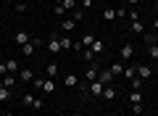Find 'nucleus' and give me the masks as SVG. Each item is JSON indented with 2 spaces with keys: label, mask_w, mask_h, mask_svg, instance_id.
Segmentation results:
<instances>
[{
  "label": "nucleus",
  "mask_w": 158,
  "mask_h": 116,
  "mask_svg": "<svg viewBox=\"0 0 158 116\" xmlns=\"http://www.w3.org/2000/svg\"><path fill=\"white\" fill-rule=\"evenodd\" d=\"M132 34H145V24H142V19H135V21H132Z\"/></svg>",
  "instance_id": "13"
},
{
  "label": "nucleus",
  "mask_w": 158,
  "mask_h": 116,
  "mask_svg": "<svg viewBox=\"0 0 158 116\" xmlns=\"http://www.w3.org/2000/svg\"><path fill=\"white\" fill-rule=\"evenodd\" d=\"M108 69L113 71V77H118V74H124V69H121V63H111Z\"/></svg>",
  "instance_id": "31"
},
{
  "label": "nucleus",
  "mask_w": 158,
  "mask_h": 116,
  "mask_svg": "<svg viewBox=\"0 0 158 116\" xmlns=\"http://www.w3.org/2000/svg\"><path fill=\"white\" fill-rule=\"evenodd\" d=\"M98 71H100V69H98L95 63H90V66H87V71H85V82H87V84L95 82V79H98Z\"/></svg>",
  "instance_id": "5"
},
{
  "label": "nucleus",
  "mask_w": 158,
  "mask_h": 116,
  "mask_svg": "<svg viewBox=\"0 0 158 116\" xmlns=\"http://www.w3.org/2000/svg\"><path fill=\"white\" fill-rule=\"evenodd\" d=\"M16 11L19 13H27V3H16Z\"/></svg>",
  "instance_id": "35"
},
{
  "label": "nucleus",
  "mask_w": 158,
  "mask_h": 116,
  "mask_svg": "<svg viewBox=\"0 0 158 116\" xmlns=\"http://www.w3.org/2000/svg\"><path fill=\"white\" fill-rule=\"evenodd\" d=\"M127 3H129V6H132V8H135V6H137V3H140V0H127Z\"/></svg>",
  "instance_id": "39"
},
{
  "label": "nucleus",
  "mask_w": 158,
  "mask_h": 116,
  "mask_svg": "<svg viewBox=\"0 0 158 116\" xmlns=\"http://www.w3.org/2000/svg\"><path fill=\"white\" fill-rule=\"evenodd\" d=\"M21 103L32 108V103H34V95H32V92H24V95H21Z\"/></svg>",
  "instance_id": "24"
},
{
  "label": "nucleus",
  "mask_w": 158,
  "mask_h": 116,
  "mask_svg": "<svg viewBox=\"0 0 158 116\" xmlns=\"http://www.w3.org/2000/svg\"><path fill=\"white\" fill-rule=\"evenodd\" d=\"M61 48L63 50H74V40L71 37H61Z\"/></svg>",
  "instance_id": "20"
},
{
  "label": "nucleus",
  "mask_w": 158,
  "mask_h": 116,
  "mask_svg": "<svg viewBox=\"0 0 158 116\" xmlns=\"http://www.w3.org/2000/svg\"><path fill=\"white\" fill-rule=\"evenodd\" d=\"M53 90H56V82L53 79H45L42 82V92H53Z\"/></svg>",
  "instance_id": "22"
},
{
  "label": "nucleus",
  "mask_w": 158,
  "mask_h": 116,
  "mask_svg": "<svg viewBox=\"0 0 158 116\" xmlns=\"http://www.w3.org/2000/svg\"><path fill=\"white\" fill-rule=\"evenodd\" d=\"M103 19H106V21H113V19H116V8H106V11H103Z\"/></svg>",
  "instance_id": "21"
},
{
  "label": "nucleus",
  "mask_w": 158,
  "mask_h": 116,
  "mask_svg": "<svg viewBox=\"0 0 158 116\" xmlns=\"http://www.w3.org/2000/svg\"><path fill=\"white\" fill-rule=\"evenodd\" d=\"M63 84H66V87H77L79 77H77V74H66V77H63Z\"/></svg>",
  "instance_id": "15"
},
{
  "label": "nucleus",
  "mask_w": 158,
  "mask_h": 116,
  "mask_svg": "<svg viewBox=\"0 0 158 116\" xmlns=\"http://www.w3.org/2000/svg\"><path fill=\"white\" fill-rule=\"evenodd\" d=\"M53 13H56V16H66V8H63V6H56V3H53Z\"/></svg>",
  "instance_id": "32"
},
{
  "label": "nucleus",
  "mask_w": 158,
  "mask_h": 116,
  "mask_svg": "<svg viewBox=\"0 0 158 116\" xmlns=\"http://www.w3.org/2000/svg\"><path fill=\"white\" fill-rule=\"evenodd\" d=\"M145 45H158V32H150V34H142Z\"/></svg>",
  "instance_id": "17"
},
{
  "label": "nucleus",
  "mask_w": 158,
  "mask_h": 116,
  "mask_svg": "<svg viewBox=\"0 0 158 116\" xmlns=\"http://www.w3.org/2000/svg\"><path fill=\"white\" fill-rule=\"evenodd\" d=\"M8 66V74H19V66H16V58H11V61H6Z\"/></svg>",
  "instance_id": "25"
},
{
  "label": "nucleus",
  "mask_w": 158,
  "mask_h": 116,
  "mask_svg": "<svg viewBox=\"0 0 158 116\" xmlns=\"http://www.w3.org/2000/svg\"><path fill=\"white\" fill-rule=\"evenodd\" d=\"M19 82H34V71L32 69H19Z\"/></svg>",
  "instance_id": "9"
},
{
  "label": "nucleus",
  "mask_w": 158,
  "mask_h": 116,
  "mask_svg": "<svg viewBox=\"0 0 158 116\" xmlns=\"http://www.w3.org/2000/svg\"><path fill=\"white\" fill-rule=\"evenodd\" d=\"M74 27H77V21H74V19L71 16H69V19H63V21H61V29H63V32H74Z\"/></svg>",
  "instance_id": "14"
},
{
  "label": "nucleus",
  "mask_w": 158,
  "mask_h": 116,
  "mask_svg": "<svg viewBox=\"0 0 158 116\" xmlns=\"http://www.w3.org/2000/svg\"><path fill=\"white\" fill-rule=\"evenodd\" d=\"M90 3H92V0H82V6H79V8H85V11H87V8H90Z\"/></svg>",
  "instance_id": "37"
},
{
  "label": "nucleus",
  "mask_w": 158,
  "mask_h": 116,
  "mask_svg": "<svg viewBox=\"0 0 158 116\" xmlns=\"http://www.w3.org/2000/svg\"><path fill=\"white\" fill-rule=\"evenodd\" d=\"M118 55H121V58H132V55H135V45H132V42H124Z\"/></svg>",
  "instance_id": "10"
},
{
  "label": "nucleus",
  "mask_w": 158,
  "mask_h": 116,
  "mask_svg": "<svg viewBox=\"0 0 158 116\" xmlns=\"http://www.w3.org/2000/svg\"><path fill=\"white\" fill-rule=\"evenodd\" d=\"M129 103H142V95H140V90H132V92H129Z\"/></svg>",
  "instance_id": "23"
},
{
  "label": "nucleus",
  "mask_w": 158,
  "mask_h": 116,
  "mask_svg": "<svg viewBox=\"0 0 158 116\" xmlns=\"http://www.w3.org/2000/svg\"><path fill=\"white\" fill-rule=\"evenodd\" d=\"M3 116H13V114H11V111H6V114H3Z\"/></svg>",
  "instance_id": "41"
},
{
  "label": "nucleus",
  "mask_w": 158,
  "mask_h": 116,
  "mask_svg": "<svg viewBox=\"0 0 158 116\" xmlns=\"http://www.w3.org/2000/svg\"><path fill=\"white\" fill-rule=\"evenodd\" d=\"M16 82H19V79H16V74H6V77L0 79V84H3V87H8V90H13V87H16Z\"/></svg>",
  "instance_id": "8"
},
{
  "label": "nucleus",
  "mask_w": 158,
  "mask_h": 116,
  "mask_svg": "<svg viewBox=\"0 0 158 116\" xmlns=\"http://www.w3.org/2000/svg\"><path fill=\"white\" fill-rule=\"evenodd\" d=\"M100 98H103V100H113V98H116V87H113V84H106Z\"/></svg>",
  "instance_id": "11"
},
{
  "label": "nucleus",
  "mask_w": 158,
  "mask_h": 116,
  "mask_svg": "<svg viewBox=\"0 0 158 116\" xmlns=\"http://www.w3.org/2000/svg\"><path fill=\"white\" fill-rule=\"evenodd\" d=\"M129 84H132V90H140V87H142V79L135 77V79H129Z\"/></svg>",
  "instance_id": "34"
},
{
  "label": "nucleus",
  "mask_w": 158,
  "mask_h": 116,
  "mask_svg": "<svg viewBox=\"0 0 158 116\" xmlns=\"http://www.w3.org/2000/svg\"><path fill=\"white\" fill-rule=\"evenodd\" d=\"M13 40H16V45H19V48H24V45H27L29 40H32V34L21 29V32H16V37H13Z\"/></svg>",
  "instance_id": "7"
},
{
  "label": "nucleus",
  "mask_w": 158,
  "mask_h": 116,
  "mask_svg": "<svg viewBox=\"0 0 158 116\" xmlns=\"http://www.w3.org/2000/svg\"><path fill=\"white\" fill-rule=\"evenodd\" d=\"M53 3H56V6H61V3H63V0H53Z\"/></svg>",
  "instance_id": "40"
},
{
  "label": "nucleus",
  "mask_w": 158,
  "mask_h": 116,
  "mask_svg": "<svg viewBox=\"0 0 158 116\" xmlns=\"http://www.w3.org/2000/svg\"><path fill=\"white\" fill-rule=\"evenodd\" d=\"M71 116H82V114H71Z\"/></svg>",
  "instance_id": "43"
},
{
  "label": "nucleus",
  "mask_w": 158,
  "mask_h": 116,
  "mask_svg": "<svg viewBox=\"0 0 158 116\" xmlns=\"http://www.w3.org/2000/svg\"><path fill=\"white\" fill-rule=\"evenodd\" d=\"M156 74H158V63H156Z\"/></svg>",
  "instance_id": "44"
},
{
  "label": "nucleus",
  "mask_w": 158,
  "mask_h": 116,
  "mask_svg": "<svg viewBox=\"0 0 158 116\" xmlns=\"http://www.w3.org/2000/svg\"><path fill=\"white\" fill-rule=\"evenodd\" d=\"M132 114H135V116H142V114H145L142 103H132Z\"/></svg>",
  "instance_id": "28"
},
{
  "label": "nucleus",
  "mask_w": 158,
  "mask_h": 116,
  "mask_svg": "<svg viewBox=\"0 0 158 116\" xmlns=\"http://www.w3.org/2000/svg\"><path fill=\"white\" fill-rule=\"evenodd\" d=\"M48 53H50V55L63 53V48H61V37H50V40H48Z\"/></svg>",
  "instance_id": "2"
},
{
  "label": "nucleus",
  "mask_w": 158,
  "mask_h": 116,
  "mask_svg": "<svg viewBox=\"0 0 158 116\" xmlns=\"http://www.w3.org/2000/svg\"><path fill=\"white\" fill-rule=\"evenodd\" d=\"M103 87H106V84H103L100 79H95V82L87 84V95H92V98H100V95H103Z\"/></svg>",
  "instance_id": "1"
},
{
  "label": "nucleus",
  "mask_w": 158,
  "mask_h": 116,
  "mask_svg": "<svg viewBox=\"0 0 158 116\" xmlns=\"http://www.w3.org/2000/svg\"><path fill=\"white\" fill-rule=\"evenodd\" d=\"M153 32H158V16L153 19Z\"/></svg>",
  "instance_id": "38"
},
{
  "label": "nucleus",
  "mask_w": 158,
  "mask_h": 116,
  "mask_svg": "<svg viewBox=\"0 0 158 116\" xmlns=\"http://www.w3.org/2000/svg\"><path fill=\"white\" fill-rule=\"evenodd\" d=\"M118 16H121V19H124V16H129V8L118 6V8H116V19H118Z\"/></svg>",
  "instance_id": "33"
},
{
  "label": "nucleus",
  "mask_w": 158,
  "mask_h": 116,
  "mask_svg": "<svg viewBox=\"0 0 158 116\" xmlns=\"http://www.w3.org/2000/svg\"><path fill=\"white\" fill-rule=\"evenodd\" d=\"M45 71H48V77H50V79H56L58 77V63H48Z\"/></svg>",
  "instance_id": "19"
},
{
  "label": "nucleus",
  "mask_w": 158,
  "mask_h": 116,
  "mask_svg": "<svg viewBox=\"0 0 158 116\" xmlns=\"http://www.w3.org/2000/svg\"><path fill=\"white\" fill-rule=\"evenodd\" d=\"M148 58H158V45H148Z\"/></svg>",
  "instance_id": "27"
},
{
  "label": "nucleus",
  "mask_w": 158,
  "mask_h": 116,
  "mask_svg": "<svg viewBox=\"0 0 158 116\" xmlns=\"http://www.w3.org/2000/svg\"><path fill=\"white\" fill-rule=\"evenodd\" d=\"M8 98H11V90H8V87H3V84H0V103H6Z\"/></svg>",
  "instance_id": "26"
},
{
  "label": "nucleus",
  "mask_w": 158,
  "mask_h": 116,
  "mask_svg": "<svg viewBox=\"0 0 158 116\" xmlns=\"http://www.w3.org/2000/svg\"><path fill=\"white\" fill-rule=\"evenodd\" d=\"M79 42H82V48H90V45H92V42H95V34H90V32H87V34H85V37L79 40Z\"/></svg>",
  "instance_id": "18"
},
{
  "label": "nucleus",
  "mask_w": 158,
  "mask_h": 116,
  "mask_svg": "<svg viewBox=\"0 0 158 116\" xmlns=\"http://www.w3.org/2000/svg\"><path fill=\"white\" fill-rule=\"evenodd\" d=\"M98 79H100L103 84H113V71L111 69H100V71H98Z\"/></svg>",
  "instance_id": "6"
},
{
  "label": "nucleus",
  "mask_w": 158,
  "mask_h": 116,
  "mask_svg": "<svg viewBox=\"0 0 158 116\" xmlns=\"http://www.w3.org/2000/svg\"><path fill=\"white\" fill-rule=\"evenodd\" d=\"M153 11H156V16H158V3H156V8H153Z\"/></svg>",
  "instance_id": "42"
},
{
  "label": "nucleus",
  "mask_w": 158,
  "mask_h": 116,
  "mask_svg": "<svg viewBox=\"0 0 158 116\" xmlns=\"http://www.w3.org/2000/svg\"><path fill=\"white\" fill-rule=\"evenodd\" d=\"M69 16H71L77 24H79V21H85V8H74V11L69 13Z\"/></svg>",
  "instance_id": "16"
},
{
  "label": "nucleus",
  "mask_w": 158,
  "mask_h": 116,
  "mask_svg": "<svg viewBox=\"0 0 158 116\" xmlns=\"http://www.w3.org/2000/svg\"><path fill=\"white\" fill-rule=\"evenodd\" d=\"M61 6H63V8H66V11H69V13H71V11H74V8H77V0H63Z\"/></svg>",
  "instance_id": "30"
},
{
  "label": "nucleus",
  "mask_w": 158,
  "mask_h": 116,
  "mask_svg": "<svg viewBox=\"0 0 158 116\" xmlns=\"http://www.w3.org/2000/svg\"><path fill=\"white\" fill-rule=\"evenodd\" d=\"M135 69H137V77H140L142 82H145V79H150V77H153V69H150V66H145V63H137Z\"/></svg>",
  "instance_id": "4"
},
{
  "label": "nucleus",
  "mask_w": 158,
  "mask_h": 116,
  "mask_svg": "<svg viewBox=\"0 0 158 116\" xmlns=\"http://www.w3.org/2000/svg\"><path fill=\"white\" fill-rule=\"evenodd\" d=\"M90 50H92V55H100L103 50H106V42H103V40H98V37H95V42L90 45Z\"/></svg>",
  "instance_id": "12"
},
{
  "label": "nucleus",
  "mask_w": 158,
  "mask_h": 116,
  "mask_svg": "<svg viewBox=\"0 0 158 116\" xmlns=\"http://www.w3.org/2000/svg\"><path fill=\"white\" fill-rule=\"evenodd\" d=\"M6 74H8V66H6V63H0V79L6 77Z\"/></svg>",
  "instance_id": "36"
},
{
  "label": "nucleus",
  "mask_w": 158,
  "mask_h": 116,
  "mask_svg": "<svg viewBox=\"0 0 158 116\" xmlns=\"http://www.w3.org/2000/svg\"><path fill=\"white\" fill-rule=\"evenodd\" d=\"M124 77H127V79H135V77H137V69H135V66H127V69H124Z\"/></svg>",
  "instance_id": "29"
},
{
  "label": "nucleus",
  "mask_w": 158,
  "mask_h": 116,
  "mask_svg": "<svg viewBox=\"0 0 158 116\" xmlns=\"http://www.w3.org/2000/svg\"><path fill=\"white\" fill-rule=\"evenodd\" d=\"M37 48H40V40L32 37V40H29V42L21 48V55H34V50H37Z\"/></svg>",
  "instance_id": "3"
}]
</instances>
